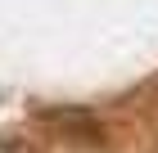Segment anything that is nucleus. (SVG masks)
<instances>
[{"instance_id": "1", "label": "nucleus", "mask_w": 158, "mask_h": 153, "mask_svg": "<svg viewBox=\"0 0 158 153\" xmlns=\"http://www.w3.org/2000/svg\"><path fill=\"white\" fill-rule=\"evenodd\" d=\"M54 126H63V131H73L77 140H86V144H99L104 140V126H99L95 117H86V113H45Z\"/></svg>"}]
</instances>
